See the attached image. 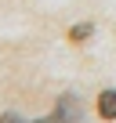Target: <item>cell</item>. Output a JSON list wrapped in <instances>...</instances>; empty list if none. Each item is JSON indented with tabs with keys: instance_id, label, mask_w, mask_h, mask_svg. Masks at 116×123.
<instances>
[{
	"instance_id": "6da1fadb",
	"label": "cell",
	"mask_w": 116,
	"mask_h": 123,
	"mask_svg": "<svg viewBox=\"0 0 116 123\" xmlns=\"http://www.w3.org/2000/svg\"><path fill=\"white\" fill-rule=\"evenodd\" d=\"M0 123H26V119L7 112V116H0ZM29 123H80V105H76L73 94H62L58 105H54V112H47L44 119H29Z\"/></svg>"
},
{
	"instance_id": "3957f363",
	"label": "cell",
	"mask_w": 116,
	"mask_h": 123,
	"mask_svg": "<svg viewBox=\"0 0 116 123\" xmlns=\"http://www.w3.org/2000/svg\"><path fill=\"white\" fill-rule=\"evenodd\" d=\"M91 33H94V25H91V22H80V25H73V29H69V40H73V43H80V40H87Z\"/></svg>"
},
{
	"instance_id": "7a4b0ae2",
	"label": "cell",
	"mask_w": 116,
	"mask_h": 123,
	"mask_svg": "<svg viewBox=\"0 0 116 123\" xmlns=\"http://www.w3.org/2000/svg\"><path fill=\"white\" fill-rule=\"evenodd\" d=\"M98 116L102 119H116V91H102L98 94Z\"/></svg>"
}]
</instances>
